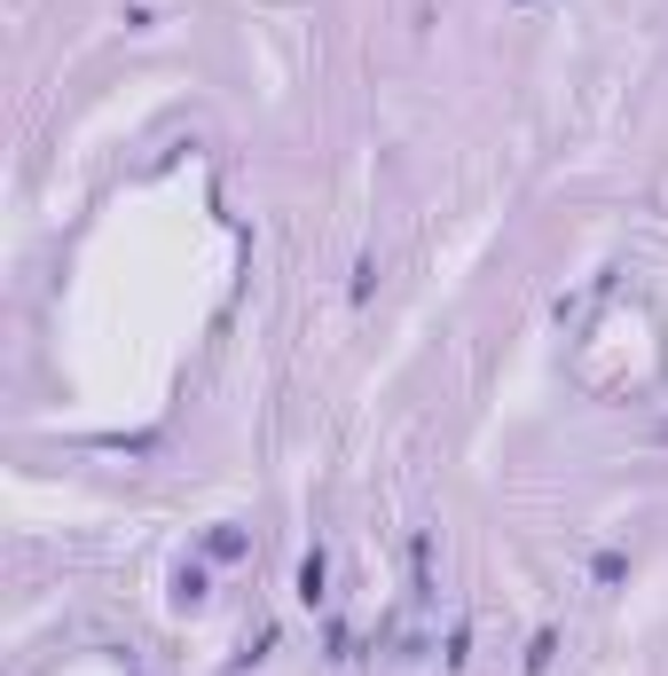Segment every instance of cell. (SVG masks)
Returning a JSON list of instances; mask_svg holds the SVG:
<instances>
[{"mask_svg": "<svg viewBox=\"0 0 668 676\" xmlns=\"http://www.w3.org/2000/svg\"><path fill=\"white\" fill-rule=\"evenodd\" d=\"M322 598H330V559L307 551V559H299V606H322Z\"/></svg>", "mask_w": 668, "mask_h": 676, "instance_id": "obj_1", "label": "cell"}, {"mask_svg": "<svg viewBox=\"0 0 668 676\" xmlns=\"http://www.w3.org/2000/svg\"><path fill=\"white\" fill-rule=\"evenodd\" d=\"M205 559H220V566L244 559V528H213V535H205Z\"/></svg>", "mask_w": 668, "mask_h": 676, "instance_id": "obj_2", "label": "cell"}, {"mask_svg": "<svg viewBox=\"0 0 668 676\" xmlns=\"http://www.w3.org/2000/svg\"><path fill=\"white\" fill-rule=\"evenodd\" d=\"M174 606H205V566H182L174 574Z\"/></svg>", "mask_w": 668, "mask_h": 676, "instance_id": "obj_3", "label": "cell"}, {"mask_svg": "<svg viewBox=\"0 0 668 676\" xmlns=\"http://www.w3.org/2000/svg\"><path fill=\"white\" fill-rule=\"evenodd\" d=\"M590 574L614 590V582H629V559H621V551H598V566H590Z\"/></svg>", "mask_w": 668, "mask_h": 676, "instance_id": "obj_4", "label": "cell"}, {"mask_svg": "<svg viewBox=\"0 0 668 676\" xmlns=\"http://www.w3.org/2000/svg\"><path fill=\"white\" fill-rule=\"evenodd\" d=\"M551 653H558V637H551V629H535V637H527V668H551Z\"/></svg>", "mask_w": 668, "mask_h": 676, "instance_id": "obj_5", "label": "cell"}, {"mask_svg": "<svg viewBox=\"0 0 668 676\" xmlns=\"http://www.w3.org/2000/svg\"><path fill=\"white\" fill-rule=\"evenodd\" d=\"M520 9H535V0H520Z\"/></svg>", "mask_w": 668, "mask_h": 676, "instance_id": "obj_6", "label": "cell"}]
</instances>
